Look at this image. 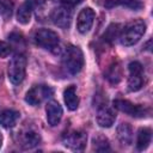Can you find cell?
<instances>
[{
  "label": "cell",
  "instance_id": "obj_14",
  "mask_svg": "<svg viewBox=\"0 0 153 153\" xmlns=\"http://www.w3.org/2000/svg\"><path fill=\"white\" fill-rule=\"evenodd\" d=\"M20 114L12 109H6L0 111V126L4 128H12L17 124Z\"/></svg>",
  "mask_w": 153,
  "mask_h": 153
},
{
  "label": "cell",
  "instance_id": "obj_19",
  "mask_svg": "<svg viewBox=\"0 0 153 153\" xmlns=\"http://www.w3.org/2000/svg\"><path fill=\"white\" fill-rule=\"evenodd\" d=\"M122 78V69H121V66L118 62H114L108 72H106V79L111 82V84H117Z\"/></svg>",
  "mask_w": 153,
  "mask_h": 153
},
{
  "label": "cell",
  "instance_id": "obj_3",
  "mask_svg": "<svg viewBox=\"0 0 153 153\" xmlns=\"http://www.w3.org/2000/svg\"><path fill=\"white\" fill-rule=\"evenodd\" d=\"M26 71V57L23 54H16L8 63V79L12 84L19 85L25 78Z\"/></svg>",
  "mask_w": 153,
  "mask_h": 153
},
{
  "label": "cell",
  "instance_id": "obj_21",
  "mask_svg": "<svg viewBox=\"0 0 153 153\" xmlns=\"http://www.w3.org/2000/svg\"><path fill=\"white\" fill-rule=\"evenodd\" d=\"M121 26L118 24H111L109 25V27L106 29L105 33H104V39L108 42H112L115 41L117 37H120V32H121Z\"/></svg>",
  "mask_w": 153,
  "mask_h": 153
},
{
  "label": "cell",
  "instance_id": "obj_13",
  "mask_svg": "<svg viewBox=\"0 0 153 153\" xmlns=\"http://www.w3.org/2000/svg\"><path fill=\"white\" fill-rule=\"evenodd\" d=\"M45 112H47V121L50 126L55 127L60 123L62 118V106L56 102V100H49L45 106Z\"/></svg>",
  "mask_w": 153,
  "mask_h": 153
},
{
  "label": "cell",
  "instance_id": "obj_18",
  "mask_svg": "<svg viewBox=\"0 0 153 153\" xmlns=\"http://www.w3.org/2000/svg\"><path fill=\"white\" fill-rule=\"evenodd\" d=\"M31 8H32V7H31L30 5H27L26 2L19 6V8H18V11H17V20H18V23H20V24H23V25H26V24L30 23V20H31V14H32Z\"/></svg>",
  "mask_w": 153,
  "mask_h": 153
},
{
  "label": "cell",
  "instance_id": "obj_5",
  "mask_svg": "<svg viewBox=\"0 0 153 153\" xmlns=\"http://www.w3.org/2000/svg\"><path fill=\"white\" fill-rule=\"evenodd\" d=\"M33 39H35V43L38 47H41L43 49H47V50L55 49L60 43L59 35L55 31L49 30V29H39V30H37L35 32Z\"/></svg>",
  "mask_w": 153,
  "mask_h": 153
},
{
  "label": "cell",
  "instance_id": "obj_26",
  "mask_svg": "<svg viewBox=\"0 0 153 153\" xmlns=\"http://www.w3.org/2000/svg\"><path fill=\"white\" fill-rule=\"evenodd\" d=\"M26 4L30 5L31 7H37L43 4V0H26Z\"/></svg>",
  "mask_w": 153,
  "mask_h": 153
},
{
  "label": "cell",
  "instance_id": "obj_27",
  "mask_svg": "<svg viewBox=\"0 0 153 153\" xmlns=\"http://www.w3.org/2000/svg\"><path fill=\"white\" fill-rule=\"evenodd\" d=\"M1 145H2V135L0 133V147H1Z\"/></svg>",
  "mask_w": 153,
  "mask_h": 153
},
{
  "label": "cell",
  "instance_id": "obj_11",
  "mask_svg": "<svg viewBox=\"0 0 153 153\" xmlns=\"http://www.w3.org/2000/svg\"><path fill=\"white\" fill-rule=\"evenodd\" d=\"M115 120H116V112L110 105H108L106 103H102L98 105L96 121L102 128H110L115 123Z\"/></svg>",
  "mask_w": 153,
  "mask_h": 153
},
{
  "label": "cell",
  "instance_id": "obj_16",
  "mask_svg": "<svg viewBox=\"0 0 153 153\" xmlns=\"http://www.w3.org/2000/svg\"><path fill=\"white\" fill-rule=\"evenodd\" d=\"M117 137L122 145L129 146L133 142V130L128 123H121L117 127Z\"/></svg>",
  "mask_w": 153,
  "mask_h": 153
},
{
  "label": "cell",
  "instance_id": "obj_15",
  "mask_svg": "<svg viewBox=\"0 0 153 153\" xmlns=\"http://www.w3.org/2000/svg\"><path fill=\"white\" fill-rule=\"evenodd\" d=\"M63 100L65 104L67 105V108L71 111H74L78 109L79 106V97L76 94V88L74 85L68 86L65 91H63Z\"/></svg>",
  "mask_w": 153,
  "mask_h": 153
},
{
  "label": "cell",
  "instance_id": "obj_12",
  "mask_svg": "<svg viewBox=\"0 0 153 153\" xmlns=\"http://www.w3.org/2000/svg\"><path fill=\"white\" fill-rule=\"evenodd\" d=\"M96 18V13L91 7H85L82 8L76 18V29L80 33H86L90 31V29L93 25Z\"/></svg>",
  "mask_w": 153,
  "mask_h": 153
},
{
  "label": "cell",
  "instance_id": "obj_9",
  "mask_svg": "<svg viewBox=\"0 0 153 153\" xmlns=\"http://www.w3.org/2000/svg\"><path fill=\"white\" fill-rule=\"evenodd\" d=\"M87 142V135L81 130H73L63 136V145L72 151H84Z\"/></svg>",
  "mask_w": 153,
  "mask_h": 153
},
{
  "label": "cell",
  "instance_id": "obj_7",
  "mask_svg": "<svg viewBox=\"0 0 153 153\" xmlns=\"http://www.w3.org/2000/svg\"><path fill=\"white\" fill-rule=\"evenodd\" d=\"M54 91L48 85H35L32 86L25 94V102L30 105H38L44 99H48L53 96Z\"/></svg>",
  "mask_w": 153,
  "mask_h": 153
},
{
  "label": "cell",
  "instance_id": "obj_1",
  "mask_svg": "<svg viewBox=\"0 0 153 153\" xmlns=\"http://www.w3.org/2000/svg\"><path fill=\"white\" fill-rule=\"evenodd\" d=\"M146 31V24L142 19H133L128 22L120 32V39L123 45H134L140 41V38L143 36Z\"/></svg>",
  "mask_w": 153,
  "mask_h": 153
},
{
  "label": "cell",
  "instance_id": "obj_4",
  "mask_svg": "<svg viewBox=\"0 0 153 153\" xmlns=\"http://www.w3.org/2000/svg\"><path fill=\"white\" fill-rule=\"evenodd\" d=\"M18 142L24 149H31L41 142V134L32 124H25L18 131Z\"/></svg>",
  "mask_w": 153,
  "mask_h": 153
},
{
  "label": "cell",
  "instance_id": "obj_2",
  "mask_svg": "<svg viewBox=\"0 0 153 153\" xmlns=\"http://www.w3.org/2000/svg\"><path fill=\"white\" fill-rule=\"evenodd\" d=\"M62 63L69 74H78L84 67V54L81 49L75 45H68L62 55Z\"/></svg>",
  "mask_w": 153,
  "mask_h": 153
},
{
  "label": "cell",
  "instance_id": "obj_24",
  "mask_svg": "<svg viewBox=\"0 0 153 153\" xmlns=\"http://www.w3.org/2000/svg\"><path fill=\"white\" fill-rule=\"evenodd\" d=\"M11 53V45L4 41H0V57H7Z\"/></svg>",
  "mask_w": 153,
  "mask_h": 153
},
{
  "label": "cell",
  "instance_id": "obj_10",
  "mask_svg": "<svg viewBox=\"0 0 153 153\" xmlns=\"http://www.w3.org/2000/svg\"><path fill=\"white\" fill-rule=\"evenodd\" d=\"M50 18L56 26L61 29H67L69 27L71 22H72V8L65 5L57 6L53 10Z\"/></svg>",
  "mask_w": 153,
  "mask_h": 153
},
{
  "label": "cell",
  "instance_id": "obj_20",
  "mask_svg": "<svg viewBox=\"0 0 153 153\" xmlns=\"http://www.w3.org/2000/svg\"><path fill=\"white\" fill-rule=\"evenodd\" d=\"M92 146L93 149L97 152H105V151H110V145H109V140L102 135L98 134L92 139Z\"/></svg>",
  "mask_w": 153,
  "mask_h": 153
},
{
  "label": "cell",
  "instance_id": "obj_22",
  "mask_svg": "<svg viewBox=\"0 0 153 153\" xmlns=\"http://www.w3.org/2000/svg\"><path fill=\"white\" fill-rule=\"evenodd\" d=\"M115 5H126L127 7H130L133 10H137L142 6L136 0H109L106 2V7H112Z\"/></svg>",
  "mask_w": 153,
  "mask_h": 153
},
{
  "label": "cell",
  "instance_id": "obj_8",
  "mask_svg": "<svg viewBox=\"0 0 153 153\" xmlns=\"http://www.w3.org/2000/svg\"><path fill=\"white\" fill-rule=\"evenodd\" d=\"M129 78H128V88L131 92L139 91L143 86V67L140 62H130L129 66Z\"/></svg>",
  "mask_w": 153,
  "mask_h": 153
},
{
  "label": "cell",
  "instance_id": "obj_25",
  "mask_svg": "<svg viewBox=\"0 0 153 153\" xmlns=\"http://www.w3.org/2000/svg\"><path fill=\"white\" fill-rule=\"evenodd\" d=\"M61 2H62V5H65V6H67V7H74V6H76V5H79V4H81L84 0H60Z\"/></svg>",
  "mask_w": 153,
  "mask_h": 153
},
{
  "label": "cell",
  "instance_id": "obj_17",
  "mask_svg": "<svg viewBox=\"0 0 153 153\" xmlns=\"http://www.w3.org/2000/svg\"><path fill=\"white\" fill-rule=\"evenodd\" d=\"M152 140V130L151 128H140L137 133V139H136V147L139 151H143L148 147Z\"/></svg>",
  "mask_w": 153,
  "mask_h": 153
},
{
  "label": "cell",
  "instance_id": "obj_6",
  "mask_svg": "<svg viewBox=\"0 0 153 153\" xmlns=\"http://www.w3.org/2000/svg\"><path fill=\"white\" fill-rule=\"evenodd\" d=\"M114 106L120 110L123 111L124 114H128L129 116L133 117H137V118H142L146 117L149 114V109L140 105V104H133L131 102L127 100V99H115L114 100Z\"/></svg>",
  "mask_w": 153,
  "mask_h": 153
},
{
  "label": "cell",
  "instance_id": "obj_23",
  "mask_svg": "<svg viewBox=\"0 0 153 153\" xmlns=\"http://www.w3.org/2000/svg\"><path fill=\"white\" fill-rule=\"evenodd\" d=\"M12 11H13V4L10 0H0V14L5 19H8L11 17Z\"/></svg>",
  "mask_w": 153,
  "mask_h": 153
}]
</instances>
